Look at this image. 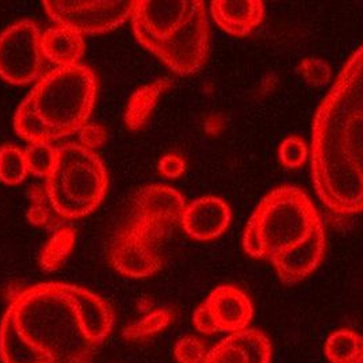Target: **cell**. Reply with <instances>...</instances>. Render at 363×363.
Segmentation results:
<instances>
[{
	"mask_svg": "<svg viewBox=\"0 0 363 363\" xmlns=\"http://www.w3.org/2000/svg\"><path fill=\"white\" fill-rule=\"evenodd\" d=\"M111 306L61 282L19 291L0 321L1 363H91L113 331Z\"/></svg>",
	"mask_w": 363,
	"mask_h": 363,
	"instance_id": "1",
	"label": "cell"
},
{
	"mask_svg": "<svg viewBox=\"0 0 363 363\" xmlns=\"http://www.w3.org/2000/svg\"><path fill=\"white\" fill-rule=\"evenodd\" d=\"M311 169L321 202L336 214L363 212V45L339 72L312 128Z\"/></svg>",
	"mask_w": 363,
	"mask_h": 363,
	"instance_id": "2",
	"label": "cell"
},
{
	"mask_svg": "<svg viewBox=\"0 0 363 363\" xmlns=\"http://www.w3.org/2000/svg\"><path fill=\"white\" fill-rule=\"evenodd\" d=\"M96 92V75L84 64L49 71L18 107L16 135L30 144H50L79 133L89 123Z\"/></svg>",
	"mask_w": 363,
	"mask_h": 363,
	"instance_id": "3",
	"label": "cell"
},
{
	"mask_svg": "<svg viewBox=\"0 0 363 363\" xmlns=\"http://www.w3.org/2000/svg\"><path fill=\"white\" fill-rule=\"evenodd\" d=\"M137 41L178 75L198 72L209 53L202 0H140L132 13Z\"/></svg>",
	"mask_w": 363,
	"mask_h": 363,
	"instance_id": "4",
	"label": "cell"
},
{
	"mask_svg": "<svg viewBox=\"0 0 363 363\" xmlns=\"http://www.w3.org/2000/svg\"><path fill=\"white\" fill-rule=\"evenodd\" d=\"M321 224L315 203L298 187L281 186L263 198L242 235V248L255 259L270 257L305 240Z\"/></svg>",
	"mask_w": 363,
	"mask_h": 363,
	"instance_id": "5",
	"label": "cell"
},
{
	"mask_svg": "<svg viewBox=\"0 0 363 363\" xmlns=\"http://www.w3.org/2000/svg\"><path fill=\"white\" fill-rule=\"evenodd\" d=\"M45 179L48 198L62 220H79L94 212L108 184L102 160L82 144L57 147L56 164Z\"/></svg>",
	"mask_w": 363,
	"mask_h": 363,
	"instance_id": "6",
	"label": "cell"
},
{
	"mask_svg": "<svg viewBox=\"0 0 363 363\" xmlns=\"http://www.w3.org/2000/svg\"><path fill=\"white\" fill-rule=\"evenodd\" d=\"M136 0H45L44 9L59 26L82 35L114 30L132 16Z\"/></svg>",
	"mask_w": 363,
	"mask_h": 363,
	"instance_id": "7",
	"label": "cell"
},
{
	"mask_svg": "<svg viewBox=\"0 0 363 363\" xmlns=\"http://www.w3.org/2000/svg\"><path fill=\"white\" fill-rule=\"evenodd\" d=\"M43 34L30 19H21L0 33V77L16 86L41 77L45 57Z\"/></svg>",
	"mask_w": 363,
	"mask_h": 363,
	"instance_id": "8",
	"label": "cell"
},
{
	"mask_svg": "<svg viewBox=\"0 0 363 363\" xmlns=\"http://www.w3.org/2000/svg\"><path fill=\"white\" fill-rule=\"evenodd\" d=\"M184 209L186 201L179 191L164 184H150L133 199V214L128 225L155 245L169 228L181 223Z\"/></svg>",
	"mask_w": 363,
	"mask_h": 363,
	"instance_id": "9",
	"label": "cell"
},
{
	"mask_svg": "<svg viewBox=\"0 0 363 363\" xmlns=\"http://www.w3.org/2000/svg\"><path fill=\"white\" fill-rule=\"evenodd\" d=\"M254 318V305L242 289L223 285L214 289L193 315L198 333H236L248 328Z\"/></svg>",
	"mask_w": 363,
	"mask_h": 363,
	"instance_id": "10",
	"label": "cell"
},
{
	"mask_svg": "<svg viewBox=\"0 0 363 363\" xmlns=\"http://www.w3.org/2000/svg\"><path fill=\"white\" fill-rule=\"evenodd\" d=\"M108 259L116 272L136 279L152 277L163 267V257L155 251L153 244L141 239L128 224L110 244Z\"/></svg>",
	"mask_w": 363,
	"mask_h": 363,
	"instance_id": "11",
	"label": "cell"
},
{
	"mask_svg": "<svg viewBox=\"0 0 363 363\" xmlns=\"http://www.w3.org/2000/svg\"><path fill=\"white\" fill-rule=\"evenodd\" d=\"M325 254V230L323 223L303 240L270 257L278 278L293 286L308 278L323 262Z\"/></svg>",
	"mask_w": 363,
	"mask_h": 363,
	"instance_id": "12",
	"label": "cell"
},
{
	"mask_svg": "<svg viewBox=\"0 0 363 363\" xmlns=\"http://www.w3.org/2000/svg\"><path fill=\"white\" fill-rule=\"evenodd\" d=\"M230 218L232 212L224 199L206 196L186 205L181 225L191 239L211 242L227 230Z\"/></svg>",
	"mask_w": 363,
	"mask_h": 363,
	"instance_id": "13",
	"label": "cell"
},
{
	"mask_svg": "<svg viewBox=\"0 0 363 363\" xmlns=\"http://www.w3.org/2000/svg\"><path fill=\"white\" fill-rule=\"evenodd\" d=\"M272 342L266 333L247 328L220 340L202 363H272Z\"/></svg>",
	"mask_w": 363,
	"mask_h": 363,
	"instance_id": "14",
	"label": "cell"
},
{
	"mask_svg": "<svg viewBox=\"0 0 363 363\" xmlns=\"http://www.w3.org/2000/svg\"><path fill=\"white\" fill-rule=\"evenodd\" d=\"M214 22L233 37H245L263 22L266 7L262 0H214Z\"/></svg>",
	"mask_w": 363,
	"mask_h": 363,
	"instance_id": "15",
	"label": "cell"
},
{
	"mask_svg": "<svg viewBox=\"0 0 363 363\" xmlns=\"http://www.w3.org/2000/svg\"><path fill=\"white\" fill-rule=\"evenodd\" d=\"M43 53L46 60L57 67H72L79 64L86 52L84 37L68 28L56 26L43 34Z\"/></svg>",
	"mask_w": 363,
	"mask_h": 363,
	"instance_id": "16",
	"label": "cell"
},
{
	"mask_svg": "<svg viewBox=\"0 0 363 363\" xmlns=\"http://www.w3.org/2000/svg\"><path fill=\"white\" fill-rule=\"evenodd\" d=\"M171 84L168 79H159L132 94L125 113V123L130 130H140L147 125L159 99Z\"/></svg>",
	"mask_w": 363,
	"mask_h": 363,
	"instance_id": "17",
	"label": "cell"
},
{
	"mask_svg": "<svg viewBox=\"0 0 363 363\" xmlns=\"http://www.w3.org/2000/svg\"><path fill=\"white\" fill-rule=\"evenodd\" d=\"M324 352L331 363H363V336L351 330H337L324 345Z\"/></svg>",
	"mask_w": 363,
	"mask_h": 363,
	"instance_id": "18",
	"label": "cell"
},
{
	"mask_svg": "<svg viewBox=\"0 0 363 363\" xmlns=\"http://www.w3.org/2000/svg\"><path fill=\"white\" fill-rule=\"evenodd\" d=\"M75 230L68 225H61L53 230L41 252V267L46 272H55L69 257L75 245Z\"/></svg>",
	"mask_w": 363,
	"mask_h": 363,
	"instance_id": "19",
	"label": "cell"
},
{
	"mask_svg": "<svg viewBox=\"0 0 363 363\" xmlns=\"http://www.w3.org/2000/svg\"><path fill=\"white\" fill-rule=\"evenodd\" d=\"M29 197H30V206L28 212V218L33 225L50 228L53 230L64 225L62 218L55 212L48 198L45 187L33 186L29 191Z\"/></svg>",
	"mask_w": 363,
	"mask_h": 363,
	"instance_id": "20",
	"label": "cell"
},
{
	"mask_svg": "<svg viewBox=\"0 0 363 363\" xmlns=\"http://www.w3.org/2000/svg\"><path fill=\"white\" fill-rule=\"evenodd\" d=\"M28 174L25 152L10 144L0 147V181L16 186L26 179Z\"/></svg>",
	"mask_w": 363,
	"mask_h": 363,
	"instance_id": "21",
	"label": "cell"
},
{
	"mask_svg": "<svg viewBox=\"0 0 363 363\" xmlns=\"http://www.w3.org/2000/svg\"><path fill=\"white\" fill-rule=\"evenodd\" d=\"M172 313L168 309H156L144 318L135 321L123 330V337L128 340H138L162 333L171 323Z\"/></svg>",
	"mask_w": 363,
	"mask_h": 363,
	"instance_id": "22",
	"label": "cell"
},
{
	"mask_svg": "<svg viewBox=\"0 0 363 363\" xmlns=\"http://www.w3.org/2000/svg\"><path fill=\"white\" fill-rule=\"evenodd\" d=\"M25 159L30 174L46 178L56 164L57 148L52 144L34 143L25 150Z\"/></svg>",
	"mask_w": 363,
	"mask_h": 363,
	"instance_id": "23",
	"label": "cell"
},
{
	"mask_svg": "<svg viewBox=\"0 0 363 363\" xmlns=\"http://www.w3.org/2000/svg\"><path fill=\"white\" fill-rule=\"evenodd\" d=\"M278 156L282 166L289 169H296L305 164L308 159V147L300 136H289L281 143Z\"/></svg>",
	"mask_w": 363,
	"mask_h": 363,
	"instance_id": "24",
	"label": "cell"
},
{
	"mask_svg": "<svg viewBox=\"0 0 363 363\" xmlns=\"http://www.w3.org/2000/svg\"><path fill=\"white\" fill-rule=\"evenodd\" d=\"M298 72L312 87H323L333 79V69L330 64L318 57H306L301 60L298 65Z\"/></svg>",
	"mask_w": 363,
	"mask_h": 363,
	"instance_id": "25",
	"label": "cell"
},
{
	"mask_svg": "<svg viewBox=\"0 0 363 363\" xmlns=\"http://www.w3.org/2000/svg\"><path fill=\"white\" fill-rule=\"evenodd\" d=\"M206 354V345L194 335L182 336L174 347V357L178 363H202Z\"/></svg>",
	"mask_w": 363,
	"mask_h": 363,
	"instance_id": "26",
	"label": "cell"
},
{
	"mask_svg": "<svg viewBox=\"0 0 363 363\" xmlns=\"http://www.w3.org/2000/svg\"><path fill=\"white\" fill-rule=\"evenodd\" d=\"M107 138L106 129L102 125L98 123H87L86 126H83L79 132V140L82 143L83 147L89 148V150H95L99 148Z\"/></svg>",
	"mask_w": 363,
	"mask_h": 363,
	"instance_id": "27",
	"label": "cell"
},
{
	"mask_svg": "<svg viewBox=\"0 0 363 363\" xmlns=\"http://www.w3.org/2000/svg\"><path fill=\"white\" fill-rule=\"evenodd\" d=\"M159 171L164 178L178 179L186 171V162L179 155L168 153L160 159Z\"/></svg>",
	"mask_w": 363,
	"mask_h": 363,
	"instance_id": "28",
	"label": "cell"
},
{
	"mask_svg": "<svg viewBox=\"0 0 363 363\" xmlns=\"http://www.w3.org/2000/svg\"><path fill=\"white\" fill-rule=\"evenodd\" d=\"M225 126V120L221 114H212L203 122V129L209 136H218Z\"/></svg>",
	"mask_w": 363,
	"mask_h": 363,
	"instance_id": "29",
	"label": "cell"
}]
</instances>
